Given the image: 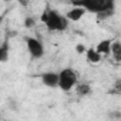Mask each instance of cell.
I'll return each mask as SVG.
<instances>
[{
	"instance_id": "6da1fadb",
	"label": "cell",
	"mask_w": 121,
	"mask_h": 121,
	"mask_svg": "<svg viewBox=\"0 0 121 121\" xmlns=\"http://www.w3.org/2000/svg\"><path fill=\"white\" fill-rule=\"evenodd\" d=\"M40 20H41V23L46 24L47 30H50V31H64L69 26V19L66 16H63L61 13H58L57 10L51 9L50 6H47L44 9Z\"/></svg>"
},
{
	"instance_id": "7a4b0ae2",
	"label": "cell",
	"mask_w": 121,
	"mask_h": 121,
	"mask_svg": "<svg viewBox=\"0 0 121 121\" xmlns=\"http://www.w3.org/2000/svg\"><path fill=\"white\" fill-rule=\"evenodd\" d=\"M73 4L86 9L87 12L100 14L108 10H115V4L111 0H87V2H73Z\"/></svg>"
},
{
	"instance_id": "3957f363",
	"label": "cell",
	"mask_w": 121,
	"mask_h": 121,
	"mask_svg": "<svg viewBox=\"0 0 121 121\" xmlns=\"http://www.w3.org/2000/svg\"><path fill=\"white\" fill-rule=\"evenodd\" d=\"M58 87L63 91H70L77 84V74L73 69H63L58 73Z\"/></svg>"
},
{
	"instance_id": "277c9868",
	"label": "cell",
	"mask_w": 121,
	"mask_h": 121,
	"mask_svg": "<svg viewBox=\"0 0 121 121\" xmlns=\"http://www.w3.org/2000/svg\"><path fill=\"white\" fill-rule=\"evenodd\" d=\"M26 46H27V50L31 56V58H40L43 57L44 54V47H43V43L36 39V37H26Z\"/></svg>"
},
{
	"instance_id": "5b68a950",
	"label": "cell",
	"mask_w": 121,
	"mask_h": 121,
	"mask_svg": "<svg viewBox=\"0 0 121 121\" xmlns=\"http://www.w3.org/2000/svg\"><path fill=\"white\" fill-rule=\"evenodd\" d=\"M41 78V83L46 86V87H50V88H56L58 87V73H54V71H47V73H43L40 76Z\"/></svg>"
},
{
	"instance_id": "8992f818",
	"label": "cell",
	"mask_w": 121,
	"mask_h": 121,
	"mask_svg": "<svg viewBox=\"0 0 121 121\" xmlns=\"http://www.w3.org/2000/svg\"><path fill=\"white\" fill-rule=\"evenodd\" d=\"M86 13H87V10H86V9H83V7H80V6L73 4V9H70V10L67 12L66 17H67L69 20H71V22H78L80 19H83V16H84Z\"/></svg>"
},
{
	"instance_id": "52a82bcc",
	"label": "cell",
	"mask_w": 121,
	"mask_h": 121,
	"mask_svg": "<svg viewBox=\"0 0 121 121\" xmlns=\"http://www.w3.org/2000/svg\"><path fill=\"white\" fill-rule=\"evenodd\" d=\"M111 46H112V40L111 39H104L95 46V50L101 56H108V54H111Z\"/></svg>"
},
{
	"instance_id": "ba28073f",
	"label": "cell",
	"mask_w": 121,
	"mask_h": 121,
	"mask_svg": "<svg viewBox=\"0 0 121 121\" xmlns=\"http://www.w3.org/2000/svg\"><path fill=\"white\" fill-rule=\"evenodd\" d=\"M91 86L88 84V83H80V84H77V87H76V94H77V97H87V95H90L91 94Z\"/></svg>"
},
{
	"instance_id": "9c48e42d",
	"label": "cell",
	"mask_w": 121,
	"mask_h": 121,
	"mask_svg": "<svg viewBox=\"0 0 121 121\" xmlns=\"http://www.w3.org/2000/svg\"><path fill=\"white\" fill-rule=\"evenodd\" d=\"M86 56H87V61L91 63V64L100 63V61H101V57H103L95 48H88V50L86 51Z\"/></svg>"
},
{
	"instance_id": "30bf717a",
	"label": "cell",
	"mask_w": 121,
	"mask_h": 121,
	"mask_svg": "<svg viewBox=\"0 0 121 121\" xmlns=\"http://www.w3.org/2000/svg\"><path fill=\"white\" fill-rule=\"evenodd\" d=\"M111 56L115 61L121 63V41L118 40H114L112 41V46H111Z\"/></svg>"
},
{
	"instance_id": "8fae6325",
	"label": "cell",
	"mask_w": 121,
	"mask_h": 121,
	"mask_svg": "<svg viewBox=\"0 0 121 121\" xmlns=\"http://www.w3.org/2000/svg\"><path fill=\"white\" fill-rule=\"evenodd\" d=\"M110 94H115V95H121V78H117L112 83V87L110 90Z\"/></svg>"
},
{
	"instance_id": "7c38bea8",
	"label": "cell",
	"mask_w": 121,
	"mask_h": 121,
	"mask_svg": "<svg viewBox=\"0 0 121 121\" xmlns=\"http://www.w3.org/2000/svg\"><path fill=\"white\" fill-rule=\"evenodd\" d=\"M7 57H9V47H7V41H4L2 44V48H0V60L4 63L7 61Z\"/></svg>"
},
{
	"instance_id": "4fadbf2b",
	"label": "cell",
	"mask_w": 121,
	"mask_h": 121,
	"mask_svg": "<svg viewBox=\"0 0 121 121\" xmlns=\"http://www.w3.org/2000/svg\"><path fill=\"white\" fill-rule=\"evenodd\" d=\"M24 26H26L27 29H33V27L36 26V19L31 17V16L26 17V19H24Z\"/></svg>"
},
{
	"instance_id": "5bb4252c",
	"label": "cell",
	"mask_w": 121,
	"mask_h": 121,
	"mask_svg": "<svg viewBox=\"0 0 121 121\" xmlns=\"http://www.w3.org/2000/svg\"><path fill=\"white\" fill-rule=\"evenodd\" d=\"M76 51H77V53H84L86 48H84L83 44H77V46H76Z\"/></svg>"
}]
</instances>
